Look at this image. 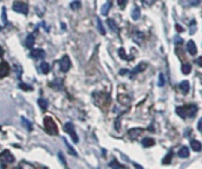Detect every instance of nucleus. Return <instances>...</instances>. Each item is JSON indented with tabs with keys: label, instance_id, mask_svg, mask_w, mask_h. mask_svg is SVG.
Masks as SVG:
<instances>
[{
	"label": "nucleus",
	"instance_id": "7c9ffc66",
	"mask_svg": "<svg viewBox=\"0 0 202 169\" xmlns=\"http://www.w3.org/2000/svg\"><path fill=\"white\" fill-rule=\"evenodd\" d=\"M109 167H111V168H124V166H122L117 161H112V162H110V164H109Z\"/></svg>",
	"mask_w": 202,
	"mask_h": 169
},
{
	"label": "nucleus",
	"instance_id": "6ab92c4d",
	"mask_svg": "<svg viewBox=\"0 0 202 169\" xmlns=\"http://www.w3.org/2000/svg\"><path fill=\"white\" fill-rule=\"evenodd\" d=\"M131 17H132L134 20L140 19V17H141V10H140V7H137V6L134 7V10H132V12H131Z\"/></svg>",
	"mask_w": 202,
	"mask_h": 169
},
{
	"label": "nucleus",
	"instance_id": "0eeeda50",
	"mask_svg": "<svg viewBox=\"0 0 202 169\" xmlns=\"http://www.w3.org/2000/svg\"><path fill=\"white\" fill-rule=\"evenodd\" d=\"M30 57H31V58H34V59H43V58L45 57V51H44L43 49H34V50H31Z\"/></svg>",
	"mask_w": 202,
	"mask_h": 169
},
{
	"label": "nucleus",
	"instance_id": "72a5a7b5",
	"mask_svg": "<svg viewBox=\"0 0 202 169\" xmlns=\"http://www.w3.org/2000/svg\"><path fill=\"white\" fill-rule=\"evenodd\" d=\"M2 20H4V24L6 26L8 24V21H7V18H6V8L5 7H2Z\"/></svg>",
	"mask_w": 202,
	"mask_h": 169
},
{
	"label": "nucleus",
	"instance_id": "2f4dec72",
	"mask_svg": "<svg viewBox=\"0 0 202 169\" xmlns=\"http://www.w3.org/2000/svg\"><path fill=\"white\" fill-rule=\"evenodd\" d=\"M58 157L61 158V163H63V166H64V167H67L66 160L64 158V155H63V152H61V151H59V154H58Z\"/></svg>",
	"mask_w": 202,
	"mask_h": 169
},
{
	"label": "nucleus",
	"instance_id": "a19ab883",
	"mask_svg": "<svg viewBox=\"0 0 202 169\" xmlns=\"http://www.w3.org/2000/svg\"><path fill=\"white\" fill-rule=\"evenodd\" d=\"M196 63L199 64V66H201V68H202V57H199V58H198Z\"/></svg>",
	"mask_w": 202,
	"mask_h": 169
},
{
	"label": "nucleus",
	"instance_id": "393cba45",
	"mask_svg": "<svg viewBox=\"0 0 202 169\" xmlns=\"http://www.w3.org/2000/svg\"><path fill=\"white\" fill-rule=\"evenodd\" d=\"M171 157H173V152H171V151H169V154H168V155H167V156L162 160V163H163V164H169V163L171 162Z\"/></svg>",
	"mask_w": 202,
	"mask_h": 169
},
{
	"label": "nucleus",
	"instance_id": "c9c22d12",
	"mask_svg": "<svg viewBox=\"0 0 202 169\" xmlns=\"http://www.w3.org/2000/svg\"><path fill=\"white\" fill-rule=\"evenodd\" d=\"M200 1H201V0H188V4H189L190 6H196V5L200 4Z\"/></svg>",
	"mask_w": 202,
	"mask_h": 169
},
{
	"label": "nucleus",
	"instance_id": "a878e982",
	"mask_svg": "<svg viewBox=\"0 0 202 169\" xmlns=\"http://www.w3.org/2000/svg\"><path fill=\"white\" fill-rule=\"evenodd\" d=\"M64 142H65V146H66V148L69 149V152H70L72 156H77V152H76V151H75V149L72 148V146H70V144H69V142H67L65 138H64Z\"/></svg>",
	"mask_w": 202,
	"mask_h": 169
},
{
	"label": "nucleus",
	"instance_id": "39448f33",
	"mask_svg": "<svg viewBox=\"0 0 202 169\" xmlns=\"http://www.w3.org/2000/svg\"><path fill=\"white\" fill-rule=\"evenodd\" d=\"M64 130L67 132L70 136H71V138H72V141L75 142V143H78V141H79V138H78V136H77V134H76V130H75V127H73V124L72 123H66L65 125H64Z\"/></svg>",
	"mask_w": 202,
	"mask_h": 169
},
{
	"label": "nucleus",
	"instance_id": "ea45409f",
	"mask_svg": "<svg viewBox=\"0 0 202 169\" xmlns=\"http://www.w3.org/2000/svg\"><path fill=\"white\" fill-rule=\"evenodd\" d=\"M198 129H199L200 132H202V118L199 121V123H198Z\"/></svg>",
	"mask_w": 202,
	"mask_h": 169
},
{
	"label": "nucleus",
	"instance_id": "412c9836",
	"mask_svg": "<svg viewBox=\"0 0 202 169\" xmlns=\"http://www.w3.org/2000/svg\"><path fill=\"white\" fill-rule=\"evenodd\" d=\"M40 71H41V74H44V75H47L49 72H50V65L46 63V62H43L40 64Z\"/></svg>",
	"mask_w": 202,
	"mask_h": 169
},
{
	"label": "nucleus",
	"instance_id": "4be33fe9",
	"mask_svg": "<svg viewBox=\"0 0 202 169\" xmlns=\"http://www.w3.org/2000/svg\"><path fill=\"white\" fill-rule=\"evenodd\" d=\"M21 123L25 125V128H26L28 131H31V130L33 129V128H32V123H31L30 121H27L25 117H21Z\"/></svg>",
	"mask_w": 202,
	"mask_h": 169
},
{
	"label": "nucleus",
	"instance_id": "20e7f679",
	"mask_svg": "<svg viewBox=\"0 0 202 169\" xmlns=\"http://www.w3.org/2000/svg\"><path fill=\"white\" fill-rule=\"evenodd\" d=\"M13 11L22 13V14H27L28 13V5L24 1H14L13 2Z\"/></svg>",
	"mask_w": 202,
	"mask_h": 169
},
{
	"label": "nucleus",
	"instance_id": "4468645a",
	"mask_svg": "<svg viewBox=\"0 0 202 169\" xmlns=\"http://www.w3.org/2000/svg\"><path fill=\"white\" fill-rule=\"evenodd\" d=\"M106 23H108V25H109V27L115 32V33H118L120 32V29H118V26L116 25V23L112 20V19H108L106 20Z\"/></svg>",
	"mask_w": 202,
	"mask_h": 169
},
{
	"label": "nucleus",
	"instance_id": "c85d7f7f",
	"mask_svg": "<svg viewBox=\"0 0 202 169\" xmlns=\"http://www.w3.org/2000/svg\"><path fill=\"white\" fill-rule=\"evenodd\" d=\"M190 70H192L190 64H184V65L182 66V74H184V75H189V74H190Z\"/></svg>",
	"mask_w": 202,
	"mask_h": 169
},
{
	"label": "nucleus",
	"instance_id": "f8f14e48",
	"mask_svg": "<svg viewBox=\"0 0 202 169\" xmlns=\"http://www.w3.org/2000/svg\"><path fill=\"white\" fill-rule=\"evenodd\" d=\"M179 88H180V90H181L182 94L187 95L188 94V91H189V82L188 80H183V82H181L180 83V85H179Z\"/></svg>",
	"mask_w": 202,
	"mask_h": 169
},
{
	"label": "nucleus",
	"instance_id": "473e14b6",
	"mask_svg": "<svg viewBox=\"0 0 202 169\" xmlns=\"http://www.w3.org/2000/svg\"><path fill=\"white\" fill-rule=\"evenodd\" d=\"M118 53H120L121 58H124V59H126V60H129V59H130V57H128L126 55H125V52H124V49H120Z\"/></svg>",
	"mask_w": 202,
	"mask_h": 169
},
{
	"label": "nucleus",
	"instance_id": "37998d69",
	"mask_svg": "<svg viewBox=\"0 0 202 169\" xmlns=\"http://www.w3.org/2000/svg\"><path fill=\"white\" fill-rule=\"evenodd\" d=\"M1 30H2V26H1V25H0V31H1Z\"/></svg>",
	"mask_w": 202,
	"mask_h": 169
},
{
	"label": "nucleus",
	"instance_id": "9b49d317",
	"mask_svg": "<svg viewBox=\"0 0 202 169\" xmlns=\"http://www.w3.org/2000/svg\"><path fill=\"white\" fill-rule=\"evenodd\" d=\"M34 43H36V36L34 33H30L27 38H26V46L28 49H32L34 46Z\"/></svg>",
	"mask_w": 202,
	"mask_h": 169
},
{
	"label": "nucleus",
	"instance_id": "2eb2a0df",
	"mask_svg": "<svg viewBox=\"0 0 202 169\" xmlns=\"http://www.w3.org/2000/svg\"><path fill=\"white\" fill-rule=\"evenodd\" d=\"M147 69V64L145 63H141V64H138L134 70H132V76L134 75H136V74H138V72H142V71H144Z\"/></svg>",
	"mask_w": 202,
	"mask_h": 169
},
{
	"label": "nucleus",
	"instance_id": "f3484780",
	"mask_svg": "<svg viewBox=\"0 0 202 169\" xmlns=\"http://www.w3.org/2000/svg\"><path fill=\"white\" fill-rule=\"evenodd\" d=\"M142 144H143V147H153V146H155V141L150 137H147V138L142 140Z\"/></svg>",
	"mask_w": 202,
	"mask_h": 169
},
{
	"label": "nucleus",
	"instance_id": "7ed1b4c3",
	"mask_svg": "<svg viewBox=\"0 0 202 169\" xmlns=\"http://www.w3.org/2000/svg\"><path fill=\"white\" fill-rule=\"evenodd\" d=\"M0 162L2 164V167H6L7 164L10 163H13L14 162V156L13 154L11 152L10 150H2L0 152Z\"/></svg>",
	"mask_w": 202,
	"mask_h": 169
},
{
	"label": "nucleus",
	"instance_id": "f257e3e1",
	"mask_svg": "<svg viewBox=\"0 0 202 169\" xmlns=\"http://www.w3.org/2000/svg\"><path fill=\"white\" fill-rule=\"evenodd\" d=\"M44 128H45L46 132L51 136L58 135V127H57L56 122L53 121V118L50 117V116H46L44 118Z\"/></svg>",
	"mask_w": 202,
	"mask_h": 169
},
{
	"label": "nucleus",
	"instance_id": "79ce46f5",
	"mask_svg": "<svg viewBox=\"0 0 202 169\" xmlns=\"http://www.w3.org/2000/svg\"><path fill=\"white\" fill-rule=\"evenodd\" d=\"M4 56V50H2V47L0 46V57H2Z\"/></svg>",
	"mask_w": 202,
	"mask_h": 169
},
{
	"label": "nucleus",
	"instance_id": "c756f323",
	"mask_svg": "<svg viewBox=\"0 0 202 169\" xmlns=\"http://www.w3.org/2000/svg\"><path fill=\"white\" fill-rule=\"evenodd\" d=\"M19 88L22 89L24 91H28V90L31 91V90H32V86H30V85H27V84H25V83H22V82L19 83Z\"/></svg>",
	"mask_w": 202,
	"mask_h": 169
},
{
	"label": "nucleus",
	"instance_id": "9d476101",
	"mask_svg": "<svg viewBox=\"0 0 202 169\" xmlns=\"http://www.w3.org/2000/svg\"><path fill=\"white\" fill-rule=\"evenodd\" d=\"M187 51H188L192 56L196 55L198 49H196V45H195V43H194L193 40H188V43H187Z\"/></svg>",
	"mask_w": 202,
	"mask_h": 169
},
{
	"label": "nucleus",
	"instance_id": "dca6fc26",
	"mask_svg": "<svg viewBox=\"0 0 202 169\" xmlns=\"http://www.w3.org/2000/svg\"><path fill=\"white\" fill-rule=\"evenodd\" d=\"M177 155H179L181 158H187V157L189 156V149H188L187 147H182L181 149L179 150V152H177Z\"/></svg>",
	"mask_w": 202,
	"mask_h": 169
},
{
	"label": "nucleus",
	"instance_id": "bb28decb",
	"mask_svg": "<svg viewBox=\"0 0 202 169\" xmlns=\"http://www.w3.org/2000/svg\"><path fill=\"white\" fill-rule=\"evenodd\" d=\"M96 20H97V27H98V30H100V33H101V35H103V36H104V35H105L106 32H105V29L103 27V24H102L101 19H100V18H97V19H96Z\"/></svg>",
	"mask_w": 202,
	"mask_h": 169
},
{
	"label": "nucleus",
	"instance_id": "423d86ee",
	"mask_svg": "<svg viewBox=\"0 0 202 169\" xmlns=\"http://www.w3.org/2000/svg\"><path fill=\"white\" fill-rule=\"evenodd\" d=\"M59 68L63 72H67L71 68V60H70V57L67 55L61 57V59L59 60Z\"/></svg>",
	"mask_w": 202,
	"mask_h": 169
},
{
	"label": "nucleus",
	"instance_id": "f03ea898",
	"mask_svg": "<svg viewBox=\"0 0 202 169\" xmlns=\"http://www.w3.org/2000/svg\"><path fill=\"white\" fill-rule=\"evenodd\" d=\"M198 113L196 105H189V107H177L176 113H179L182 118L184 117H194L195 113Z\"/></svg>",
	"mask_w": 202,
	"mask_h": 169
},
{
	"label": "nucleus",
	"instance_id": "b1692460",
	"mask_svg": "<svg viewBox=\"0 0 202 169\" xmlns=\"http://www.w3.org/2000/svg\"><path fill=\"white\" fill-rule=\"evenodd\" d=\"M111 8V2L109 1V2H106L103 7H102V14H104V16H106L108 13H109V10Z\"/></svg>",
	"mask_w": 202,
	"mask_h": 169
},
{
	"label": "nucleus",
	"instance_id": "1a4fd4ad",
	"mask_svg": "<svg viewBox=\"0 0 202 169\" xmlns=\"http://www.w3.org/2000/svg\"><path fill=\"white\" fill-rule=\"evenodd\" d=\"M63 83H64L63 78H56L53 82H50V83H49V86H51V88L55 89V90H61V88H63Z\"/></svg>",
	"mask_w": 202,
	"mask_h": 169
},
{
	"label": "nucleus",
	"instance_id": "f704fd0d",
	"mask_svg": "<svg viewBox=\"0 0 202 169\" xmlns=\"http://www.w3.org/2000/svg\"><path fill=\"white\" fill-rule=\"evenodd\" d=\"M164 85V76L160 74L159 76V86H163Z\"/></svg>",
	"mask_w": 202,
	"mask_h": 169
},
{
	"label": "nucleus",
	"instance_id": "aec40b11",
	"mask_svg": "<svg viewBox=\"0 0 202 169\" xmlns=\"http://www.w3.org/2000/svg\"><path fill=\"white\" fill-rule=\"evenodd\" d=\"M38 105L40 107V109L43 111H45L47 109V107H49V103H47V101L45 98H38Z\"/></svg>",
	"mask_w": 202,
	"mask_h": 169
},
{
	"label": "nucleus",
	"instance_id": "a211bd4d",
	"mask_svg": "<svg viewBox=\"0 0 202 169\" xmlns=\"http://www.w3.org/2000/svg\"><path fill=\"white\" fill-rule=\"evenodd\" d=\"M190 146H192V149L194 151H200L202 149L201 143H200L199 141H196V140H193V141L190 142Z\"/></svg>",
	"mask_w": 202,
	"mask_h": 169
},
{
	"label": "nucleus",
	"instance_id": "6e6552de",
	"mask_svg": "<svg viewBox=\"0 0 202 169\" xmlns=\"http://www.w3.org/2000/svg\"><path fill=\"white\" fill-rule=\"evenodd\" d=\"M10 74V65L6 62L0 63V78H5Z\"/></svg>",
	"mask_w": 202,
	"mask_h": 169
},
{
	"label": "nucleus",
	"instance_id": "e433bc0d",
	"mask_svg": "<svg viewBox=\"0 0 202 169\" xmlns=\"http://www.w3.org/2000/svg\"><path fill=\"white\" fill-rule=\"evenodd\" d=\"M143 1V4L145 5V6H150V5H153L156 0H142Z\"/></svg>",
	"mask_w": 202,
	"mask_h": 169
},
{
	"label": "nucleus",
	"instance_id": "58836bf2",
	"mask_svg": "<svg viewBox=\"0 0 202 169\" xmlns=\"http://www.w3.org/2000/svg\"><path fill=\"white\" fill-rule=\"evenodd\" d=\"M174 40H175L176 44H182V41H183V39L181 37H179V36H176V37L174 38Z\"/></svg>",
	"mask_w": 202,
	"mask_h": 169
},
{
	"label": "nucleus",
	"instance_id": "c03bdc74",
	"mask_svg": "<svg viewBox=\"0 0 202 169\" xmlns=\"http://www.w3.org/2000/svg\"><path fill=\"white\" fill-rule=\"evenodd\" d=\"M0 129H1V128H0Z\"/></svg>",
	"mask_w": 202,
	"mask_h": 169
},
{
	"label": "nucleus",
	"instance_id": "cd10ccee",
	"mask_svg": "<svg viewBox=\"0 0 202 169\" xmlns=\"http://www.w3.org/2000/svg\"><path fill=\"white\" fill-rule=\"evenodd\" d=\"M82 6L81 1L79 0H76V1H72L71 4H70V7L72 8V10H79Z\"/></svg>",
	"mask_w": 202,
	"mask_h": 169
},
{
	"label": "nucleus",
	"instance_id": "5701e85b",
	"mask_svg": "<svg viewBox=\"0 0 202 169\" xmlns=\"http://www.w3.org/2000/svg\"><path fill=\"white\" fill-rule=\"evenodd\" d=\"M132 38H134V40H135L136 43L141 44V41L143 40V33L140 32V31H136V32H135V35L132 36Z\"/></svg>",
	"mask_w": 202,
	"mask_h": 169
},
{
	"label": "nucleus",
	"instance_id": "4c0bfd02",
	"mask_svg": "<svg viewBox=\"0 0 202 169\" xmlns=\"http://www.w3.org/2000/svg\"><path fill=\"white\" fill-rule=\"evenodd\" d=\"M117 2H118V5H120L121 8H124L125 4H126V0H117Z\"/></svg>",
	"mask_w": 202,
	"mask_h": 169
},
{
	"label": "nucleus",
	"instance_id": "ddd939ff",
	"mask_svg": "<svg viewBox=\"0 0 202 169\" xmlns=\"http://www.w3.org/2000/svg\"><path fill=\"white\" fill-rule=\"evenodd\" d=\"M142 129H140V128H134V129H130L129 131H128V135L131 137V138H136V137H138L140 135L142 134Z\"/></svg>",
	"mask_w": 202,
	"mask_h": 169
}]
</instances>
